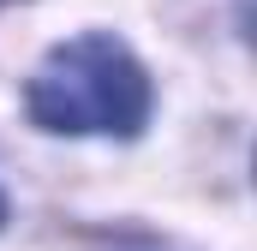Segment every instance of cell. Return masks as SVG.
I'll list each match as a JSON object with an SVG mask.
<instances>
[{"label": "cell", "mask_w": 257, "mask_h": 251, "mask_svg": "<svg viewBox=\"0 0 257 251\" xmlns=\"http://www.w3.org/2000/svg\"><path fill=\"white\" fill-rule=\"evenodd\" d=\"M24 108L42 132H120V138H132L150 114V78L114 36H78L36 66Z\"/></svg>", "instance_id": "obj_1"}, {"label": "cell", "mask_w": 257, "mask_h": 251, "mask_svg": "<svg viewBox=\"0 0 257 251\" xmlns=\"http://www.w3.org/2000/svg\"><path fill=\"white\" fill-rule=\"evenodd\" d=\"M0 221H6V191H0Z\"/></svg>", "instance_id": "obj_2"}]
</instances>
